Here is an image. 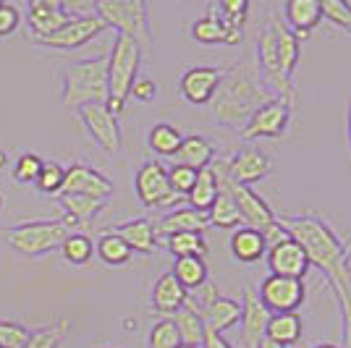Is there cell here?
<instances>
[{
  "label": "cell",
  "mask_w": 351,
  "mask_h": 348,
  "mask_svg": "<svg viewBox=\"0 0 351 348\" xmlns=\"http://www.w3.org/2000/svg\"><path fill=\"white\" fill-rule=\"evenodd\" d=\"M286 233L304 249L309 264L320 267L333 293H351V238H343L325 215L312 210L276 215Z\"/></svg>",
  "instance_id": "1"
},
{
  "label": "cell",
  "mask_w": 351,
  "mask_h": 348,
  "mask_svg": "<svg viewBox=\"0 0 351 348\" xmlns=\"http://www.w3.org/2000/svg\"><path fill=\"white\" fill-rule=\"evenodd\" d=\"M299 55H302V42L283 24L278 8L267 5L254 42V60L270 97H283L296 105L293 73L299 66Z\"/></svg>",
  "instance_id": "2"
},
{
  "label": "cell",
  "mask_w": 351,
  "mask_h": 348,
  "mask_svg": "<svg viewBox=\"0 0 351 348\" xmlns=\"http://www.w3.org/2000/svg\"><path fill=\"white\" fill-rule=\"evenodd\" d=\"M265 100H270V92L263 84V76H260L257 60H254V50H244L241 58L234 60L228 69H223V79H220V87L210 102V108L223 129L241 134L252 113Z\"/></svg>",
  "instance_id": "3"
},
{
  "label": "cell",
  "mask_w": 351,
  "mask_h": 348,
  "mask_svg": "<svg viewBox=\"0 0 351 348\" xmlns=\"http://www.w3.org/2000/svg\"><path fill=\"white\" fill-rule=\"evenodd\" d=\"M142 58H145V53H142L139 45L129 37H123V34H116L113 50L108 55V100H105V108L116 118L126 108L134 82L139 76Z\"/></svg>",
  "instance_id": "4"
},
{
  "label": "cell",
  "mask_w": 351,
  "mask_h": 348,
  "mask_svg": "<svg viewBox=\"0 0 351 348\" xmlns=\"http://www.w3.org/2000/svg\"><path fill=\"white\" fill-rule=\"evenodd\" d=\"M108 100V55L76 60L63 76V105L84 108V105H105Z\"/></svg>",
  "instance_id": "5"
},
{
  "label": "cell",
  "mask_w": 351,
  "mask_h": 348,
  "mask_svg": "<svg viewBox=\"0 0 351 348\" xmlns=\"http://www.w3.org/2000/svg\"><path fill=\"white\" fill-rule=\"evenodd\" d=\"M95 14L105 21L108 29H116L142 47V53L152 50V27H149V5L145 0H97Z\"/></svg>",
  "instance_id": "6"
},
{
  "label": "cell",
  "mask_w": 351,
  "mask_h": 348,
  "mask_svg": "<svg viewBox=\"0 0 351 348\" xmlns=\"http://www.w3.org/2000/svg\"><path fill=\"white\" fill-rule=\"evenodd\" d=\"M210 171L218 178V186L223 191H228V197L234 199L236 210L241 215V225H249V228H257V231H267L273 223H276V212L270 210V204L265 202L263 197L249 186H239L234 184L228 173H226V162H223V155H215V160L210 162Z\"/></svg>",
  "instance_id": "7"
},
{
  "label": "cell",
  "mask_w": 351,
  "mask_h": 348,
  "mask_svg": "<svg viewBox=\"0 0 351 348\" xmlns=\"http://www.w3.org/2000/svg\"><path fill=\"white\" fill-rule=\"evenodd\" d=\"M71 236L63 220H34L24 225H14L5 233L8 247L24 254V257H40L53 249H60V244Z\"/></svg>",
  "instance_id": "8"
},
{
  "label": "cell",
  "mask_w": 351,
  "mask_h": 348,
  "mask_svg": "<svg viewBox=\"0 0 351 348\" xmlns=\"http://www.w3.org/2000/svg\"><path fill=\"white\" fill-rule=\"evenodd\" d=\"M293 110L296 105L283 97H270L265 100L252 118L247 121V126L241 129L239 139L249 145V142H260V139H283L289 129H291L293 121Z\"/></svg>",
  "instance_id": "9"
},
{
  "label": "cell",
  "mask_w": 351,
  "mask_h": 348,
  "mask_svg": "<svg viewBox=\"0 0 351 348\" xmlns=\"http://www.w3.org/2000/svg\"><path fill=\"white\" fill-rule=\"evenodd\" d=\"M134 189L147 210H176L184 202L168 184V171L160 160H145L134 175Z\"/></svg>",
  "instance_id": "10"
},
{
  "label": "cell",
  "mask_w": 351,
  "mask_h": 348,
  "mask_svg": "<svg viewBox=\"0 0 351 348\" xmlns=\"http://www.w3.org/2000/svg\"><path fill=\"white\" fill-rule=\"evenodd\" d=\"M307 293L309 288L304 280L267 275L257 288V299L270 314H296L307 304Z\"/></svg>",
  "instance_id": "11"
},
{
  "label": "cell",
  "mask_w": 351,
  "mask_h": 348,
  "mask_svg": "<svg viewBox=\"0 0 351 348\" xmlns=\"http://www.w3.org/2000/svg\"><path fill=\"white\" fill-rule=\"evenodd\" d=\"M223 162H226V173L228 178L239 184V186H254L265 181L267 175L276 171V162L273 158L260 149V147H252V145H241L236 152L231 155H223Z\"/></svg>",
  "instance_id": "12"
},
{
  "label": "cell",
  "mask_w": 351,
  "mask_h": 348,
  "mask_svg": "<svg viewBox=\"0 0 351 348\" xmlns=\"http://www.w3.org/2000/svg\"><path fill=\"white\" fill-rule=\"evenodd\" d=\"M103 32H108V27L97 14L71 16L58 32H53L47 37H37L32 42L43 45V47H53V50H76V47H84L92 40H97Z\"/></svg>",
  "instance_id": "13"
},
{
  "label": "cell",
  "mask_w": 351,
  "mask_h": 348,
  "mask_svg": "<svg viewBox=\"0 0 351 348\" xmlns=\"http://www.w3.org/2000/svg\"><path fill=\"white\" fill-rule=\"evenodd\" d=\"M79 116L84 121L89 136L103 147L108 155H118L121 152V145H123L121 123H118V118L105 105H84V108H79Z\"/></svg>",
  "instance_id": "14"
},
{
  "label": "cell",
  "mask_w": 351,
  "mask_h": 348,
  "mask_svg": "<svg viewBox=\"0 0 351 348\" xmlns=\"http://www.w3.org/2000/svg\"><path fill=\"white\" fill-rule=\"evenodd\" d=\"M223 79V69L218 66H191L178 79V92L189 105H210Z\"/></svg>",
  "instance_id": "15"
},
{
  "label": "cell",
  "mask_w": 351,
  "mask_h": 348,
  "mask_svg": "<svg viewBox=\"0 0 351 348\" xmlns=\"http://www.w3.org/2000/svg\"><path fill=\"white\" fill-rule=\"evenodd\" d=\"M265 262H267L270 275L293 277V280H304L309 275V267H312L304 249L299 247L291 236L278 241V244H273V247H267Z\"/></svg>",
  "instance_id": "16"
},
{
  "label": "cell",
  "mask_w": 351,
  "mask_h": 348,
  "mask_svg": "<svg viewBox=\"0 0 351 348\" xmlns=\"http://www.w3.org/2000/svg\"><path fill=\"white\" fill-rule=\"evenodd\" d=\"M189 37L194 42L205 45V47H215V45L239 47V45H244V40H247V29H236V27L223 24V18L210 8V14L199 16V18L191 21Z\"/></svg>",
  "instance_id": "17"
},
{
  "label": "cell",
  "mask_w": 351,
  "mask_h": 348,
  "mask_svg": "<svg viewBox=\"0 0 351 348\" xmlns=\"http://www.w3.org/2000/svg\"><path fill=\"white\" fill-rule=\"evenodd\" d=\"M60 194H87V197L108 202V197L113 194V181L105 178L103 173H97L95 168L84 165V162H73L66 168Z\"/></svg>",
  "instance_id": "18"
},
{
  "label": "cell",
  "mask_w": 351,
  "mask_h": 348,
  "mask_svg": "<svg viewBox=\"0 0 351 348\" xmlns=\"http://www.w3.org/2000/svg\"><path fill=\"white\" fill-rule=\"evenodd\" d=\"M280 18L293 32V37L302 42L322 24V3H317V0H289L280 5Z\"/></svg>",
  "instance_id": "19"
},
{
  "label": "cell",
  "mask_w": 351,
  "mask_h": 348,
  "mask_svg": "<svg viewBox=\"0 0 351 348\" xmlns=\"http://www.w3.org/2000/svg\"><path fill=\"white\" fill-rule=\"evenodd\" d=\"M71 16L66 14L60 0H29L27 3V24H29V40L47 37L58 32Z\"/></svg>",
  "instance_id": "20"
},
{
  "label": "cell",
  "mask_w": 351,
  "mask_h": 348,
  "mask_svg": "<svg viewBox=\"0 0 351 348\" xmlns=\"http://www.w3.org/2000/svg\"><path fill=\"white\" fill-rule=\"evenodd\" d=\"M241 346L244 348H254L260 343V338L265 335V327H267V319H270V312L260 304L257 299V290L244 286L241 290Z\"/></svg>",
  "instance_id": "21"
},
{
  "label": "cell",
  "mask_w": 351,
  "mask_h": 348,
  "mask_svg": "<svg viewBox=\"0 0 351 348\" xmlns=\"http://www.w3.org/2000/svg\"><path fill=\"white\" fill-rule=\"evenodd\" d=\"M199 317L205 322V330H210V333H228L241 322V301L218 293L205 309H199Z\"/></svg>",
  "instance_id": "22"
},
{
  "label": "cell",
  "mask_w": 351,
  "mask_h": 348,
  "mask_svg": "<svg viewBox=\"0 0 351 348\" xmlns=\"http://www.w3.org/2000/svg\"><path fill=\"white\" fill-rule=\"evenodd\" d=\"M228 254L231 260L239 262V264H257L260 260H265L267 254V241H265L263 231L257 228H249V225H241L231 233L228 238Z\"/></svg>",
  "instance_id": "23"
},
{
  "label": "cell",
  "mask_w": 351,
  "mask_h": 348,
  "mask_svg": "<svg viewBox=\"0 0 351 348\" xmlns=\"http://www.w3.org/2000/svg\"><path fill=\"white\" fill-rule=\"evenodd\" d=\"M207 228H210L207 212L191 210L189 204H186V207H176V210H171L168 215H162V218L155 223L158 236H173V233H205Z\"/></svg>",
  "instance_id": "24"
},
{
  "label": "cell",
  "mask_w": 351,
  "mask_h": 348,
  "mask_svg": "<svg viewBox=\"0 0 351 348\" xmlns=\"http://www.w3.org/2000/svg\"><path fill=\"white\" fill-rule=\"evenodd\" d=\"M60 207L66 210L63 215V223L66 228L73 231V228H84L87 231L92 225V220L97 218V212L105 207L103 199H95V197H87V194H60Z\"/></svg>",
  "instance_id": "25"
},
{
  "label": "cell",
  "mask_w": 351,
  "mask_h": 348,
  "mask_svg": "<svg viewBox=\"0 0 351 348\" xmlns=\"http://www.w3.org/2000/svg\"><path fill=\"white\" fill-rule=\"evenodd\" d=\"M113 233H118L126 247L136 251V254H155L158 251V231H155V223L147 218H134L126 220L113 228Z\"/></svg>",
  "instance_id": "26"
},
{
  "label": "cell",
  "mask_w": 351,
  "mask_h": 348,
  "mask_svg": "<svg viewBox=\"0 0 351 348\" xmlns=\"http://www.w3.org/2000/svg\"><path fill=\"white\" fill-rule=\"evenodd\" d=\"M186 299H189V293L181 288V283H178L171 273H162V275L155 280L152 296H149L152 309H155L158 314H162V317H173L176 312L186 304Z\"/></svg>",
  "instance_id": "27"
},
{
  "label": "cell",
  "mask_w": 351,
  "mask_h": 348,
  "mask_svg": "<svg viewBox=\"0 0 351 348\" xmlns=\"http://www.w3.org/2000/svg\"><path fill=\"white\" fill-rule=\"evenodd\" d=\"M213 160H215V147L210 145V139H205L202 134H191V136H184L173 162L186 165L191 171H205V168H210Z\"/></svg>",
  "instance_id": "28"
},
{
  "label": "cell",
  "mask_w": 351,
  "mask_h": 348,
  "mask_svg": "<svg viewBox=\"0 0 351 348\" xmlns=\"http://www.w3.org/2000/svg\"><path fill=\"white\" fill-rule=\"evenodd\" d=\"M265 335L273 338L280 346L291 348L302 343V338H304V319L302 314H270Z\"/></svg>",
  "instance_id": "29"
},
{
  "label": "cell",
  "mask_w": 351,
  "mask_h": 348,
  "mask_svg": "<svg viewBox=\"0 0 351 348\" xmlns=\"http://www.w3.org/2000/svg\"><path fill=\"white\" fill-rule=\"evenodd\" d=\"M171 319H173L176 330H178V335H181V343L194 346V348H202V343H205V322H202V317H199L197 306L189 304V299H186V304L181 306Z\"/></svg>",
  "instance_id": "30"
},
{
  "label": "cell",
  "mask_w": 351,
  "mask_h": 348,
  "mask_svg": "<svg viewBox=\"0 0 351 348\" xmlns=\"http://www.w3.org/2000/svg\"><path fill=\"white\" fill-rule=\"evenodd\" d=\"M181 142H184V134L178 131V126L168 123V121H158L152 129L147 131V147H149L158 158L173 160Z\"/></svg>",
  "instance_id": "31"
},
{
  "label": "cell",
  "mask_w": 351,
  "mask_h": 348,
  "mask_svg": "<svg viewBox=\"0 0 351 348\" xmlns=\"http://www.w3.org/2000/svg\"><path fill=\"white\" fill-rule=\"evenodd\" d=\"M171 275L181 283V288L186 290V293H194V290L202 288L210 280V273H207V264L202 257H178L173 262Z\"/></svg>",
  "instance_id": "32"
},
{
  "label": "cell",
  "mask_w": 351,
  "mask_h": 348,
  "mask_svg": "<svg viewBox=\"0 0 351 348\" xmlns=\"http://www.w3.org/2000/svg\"><path fill=\"white\" fill-rule=\"evenodd\" d=\"M218 194H220L218 178H215V173H213L210 168H205V171L197 173V184H194V189L189 191L186 202H189L191 210L210 212L213 204H215V199H218Z\"/></svg>",
  "instance_id": "33"
},
{
  "label": "cell",
  "mask_w": 351,
  "mask_h": 348,
  "mask_svg": "<svg viewBox=\"0 0 351 348\" xmlns=\"http://www.w3.org/2000/svg\"><path fill=\"white\" fill-rule=\"evenodd\" d=\"M95 254H97L105 264H113V267L126 264V262L134 257V251L126 247V241L113 231L103 233V236L97 238V244H95Z\"/></svg>",
  "instance_id": "34"
},
{
  "label": "cell",
  "mask_w": 351,
  "mask_h": 348,
  "mask_svg": "<svg viewBox=\"0 0 351 348\" xmlns=\"http://www.w3.org/2000/svg\"><path fill=\"white\" fill-rule=\"evenodd\" d=\"M165 247L173 254V260L178 257H202L207 254V241L205 233H173L165 236Z\"/></svg>",
  "instance_id": "35"
},
{
  "label": "cell",
  "mask_w": 351,
  "mask_h": 348,
  "mask_svg": "<svg viewBox=\"0 0 351 348\" xmlns=\"http://www.w3.org/2000/svg\"><path fill=\"white\" fill-rule=\"evenodd\" d=\"M207 218H210V225H215L220 231H236V228H241V215H239V210H236L234 199L228 197V191L220 189L218 199L213 204V210L207 212Z\"/></svg>",
  "instance_id": "36"
},
{
  "label": "cell",
  "mask_w": 351,
  "mask_h": 348,
  "mask_svg": "<svg viewBox=\"0 0 351 348\" xmlns=\"http://www.w3.org/2000/svg\"><path fill=\"white\" fill-rule=\"evenodd\" d=\"M69 327H71V319L69 317L53 319L50 325H45L40 330L29 333V340L21 348H58V343L66 338V333H69Z\"/></svg>",
  "instance_id": "37"
},
{
  "label": "cell",
  "mask_w": 351,
  "mask_h": 348,
  "mask_svg": "<svg viewBox=\"0 0 351 348\" xmlns=\"http://www.w3.org/2000/svg\"><path fill=\"white\" fill-rule=\"evenodd\" d=\"M60 251L63 257L71 262V264H87L95 254V244L87 233H71L63 244H60Z\"/></svg>",
  "instance_id": "38"
},
{
  "label": "cell",
  "mask_w": 351,
  "mask_h": 348,
  "mask_svg": "<svg viewBox=\"0 0 351 348\" xmlns=\"http://www.w3.org/2000/svg\"><path fill=\"white\" fill-rule=\"evenodd\" d=\"M181 346V335L176 330L173 319L171 317H162L158 319L149 333H147V348H176Z\"/></svg>",
  "instance_id": "39"
},
{
  "label": "cell",
  "mask_w": 351,
  "mask_h": 348,
  "mask_svg": "<svg viewBox=\"0 0 351 348\" xmlns=\"http://www.w3.org/2000/svg\"><path fill=\"white\" fill-rule=\"evenodd\" d=\"M210 8L223 18V24L236 27V29H247V21H249L247 0H226V3H215V5H210Z\"/></svg>",
  "instance_id": "40"
},
{
  "label": "cell",
  "mask_w": 351,
  "mask_h": 348,
  "mask_svg": "<svg viewBox=\"0 0 351 348\" xmlns=\"http://www.w3.org/2000/svg\"><path fill=\"white\" fill-rule=\"evenodd\" d=\"M168 171V184H171V189L173 194H178L181 199H186L189 197V191L194 189V184H197V173L199 171H191L186 165H171V168H165Z\"/></svg>",
  "instance_id": "41"
},
{
  "label": "cell",
  "mask_w": 351,
  "mask_h": 348,
  "mask_svg": "<svg viewBox=\"0 0 351 348\" xmlns=\"http://www.w3.org/2000/svg\"><path fill=\"white\" fill-rule=\"evenodd\" d=\"M322 21L336 27L343 34H351V14L341 5V0H325L322 3Z\"/></svg>",
  "instance_id": "42"
},
{
  "label": "cell",
  "mask_w": 351,
  "mask_h": 348,
  "mask_svg": "<svg viewBox=\"0 0 351 348\" xmlns=\"http://www.w3.org/2000/svg\"><path fill=\"white\" fill-rule=\"evenodd\" d=\"M63 175H66L63 165H58V162H45L43 171H40V178H37V189L43 191V194H60Z\"/></svg>",
  "instance_id": "43"
},
{
  "label": "cell",
  "mask_w": 351,
  "mask_h": 348,
  "mask_svg": "<svg viewBox=\"0 0 351 348\" xmlns=\"http://www.w3.org/2000/svg\"><path fill=\"white\" fill-rule=\"evenodd\" d=\"M43 160L37 158V155H21V158L16 160V168H14V178L19 184H32V181H37L40 178V171H43Z\"/></svg>",
  "instance_id": "44"
},
{
  "label": "cell",
  "mask_w": 351,
  "mask_h": 348,
  "mask_svg": "<svg viewBox=\"0 0 351 348\" xmlns=\"http://www.w3.org/2000/svg\"><path fill=\"white\" fill-rule=\"evenodd\" d=\"M29 340V330L8 322V319H0V348H21Z\"/></svg>",
  "instance_id": "45"
},
{
  "label": "cell",
  "mask_w": 351,
  "mask_h": 348,
  "mask_svg": "<svg viewBox=\"0 0 351 348\" xmlns=\"http://www.w3.org/2000/svg\"><path fill=\"white\" fill-rule=\"evenodd\" d=\"M19 21H21V11L14 3H0V37L14 34L19 29Z\"/></svg>",
  "instance_id": "46"
},
{
  "label": "cell",
  "mask_w": 351,
  "mask_h": 348,
  "mask_svg": "<svg viewBox=\"0 0 351 348\" xmlns=\"http://www.w3.org/2000/svg\"><path fill=\"white\" fill-rule=\"evenodd\" d=\"M129 97H134V100H139V102H152L158 97V84H155V79H149V76H136Z\"/></svg>",
  "instance_id": "47"
},
{
  "label": "cell",
  "mask_w": 351,
  "mask_h": 348,
  "mask_svg": "<svg viewBox=\"0 0 351 348\" xmlns=\"http://www.w3.org/2000/svg\"><path fill=\"white\" fill-rule=\"evenodd\" d=\"M343 322V348H351V293H333Z\"/></svg>",
  "instance_id": "48"
},
{
  "label": "cell",
  "mask_w": 351,
  "mask_h": 348,
  "mask_svg": "<svg viewBox=\"0 0 351 348\" xmlns=\"http://www.w3.org/2000/svg\"><path fill=\"white\" fill-rule=\"evenodd\" d=\"M202 348H234V346L226 340V335H218V333H210V330H205V343H202Z\"/></svg>",
  "instance_id": "49"
},
{
  "label": "cell",
  "mask_w": 351,
  "mask_h": 348,
  "mask_svg": "<svg viewBox=\"0 0 351 348\" xmlns=\"http://www.w3.org/2000/svg\"><path fill=\"white\" fill-rule=\"evenodd\" d=\"M346 147H349V158H351V95H349V105H346Z\"/></svg>",
  "instance_id": "50"
},
{
  "label": "cell",
  "mask_w": 351,
  "mask_h": 348,
  "mask_svg": "<svg viewBox=\"0 0 351 348\" xmlns=\"http://www.w3.org/2000/svg\"><path fill=\"white\" fill-rule=\"evenodd\" d=\"M254 348H286V346H280V343H276L273 338H267V335H263V338H260V343H257Z\"/></svg>",
  "instance_id": "51"
},
{
  "label": "cell",
  "mask_w": 351,
  "mask_h": 348,
  "mask_svg": "<svg viewBox=\"0 0 351 348\" xmlns=\"http://www.w3.org/2000/svg\"><path fill=\"white\" fill-rule=\"evenodd\" d=\"M312 348H341V346H336V343H317V346H312Z\"/></svg>",
  "instance_id": "52"
},
{
  "label": "cell",
  "mask_w": 351,
  "mask_h": 348,
  "mask_svg": "<svg viewBox=\"0 0 351 348\" xmlns=\"http://www.w3.org/2000/svg\"><path fill=\"white\" fill-rule=\"evenodd\" d=\"M5 162H8V158H5V152L0 149V168H5Z\"/></svg>",
  "instance_id": "53"
},
{
  "label": "cell",
  "mask_w": 351,
  "mask_h": 348,
  "mask_svg": "<svg viewBox=\"0 0 351 348\" xmlns=\"http://www.w3.org/2000/svg\"><path fill=\"white\" fill-rule=\"evenodd\" d=\"M341 5H343V8H346V11L351 14V0H341Z\"/></svg>",
  "instance_id": "54"
},
{
  "label": "cell",
  "mask_w": 351,
  "mask_h": 348,
  "mask_svg": "<svg viewBox=\"0 0 351 348\" xmlns=\"http://www.w3.org/2000/svg\"><path fill=\"white\" fill-rule=\"evenodd\" d=\"M176 348H194V346H186V343H181V346H176Z\"/></svg>",
  "instance_id": "55"
},
{
  "label": "cell",
  "mask_w": 351,
  "mask_h": 348,
  "mask_svg": "<svg viewBox=\"0 0 351 348\" xmlns=\"http://www.w3.org/2000/svg\"><path fill=\"white\" fill-rule=\"evenodd\" d=\"M0 207H3V197H0Z\"/></svg>",
  "instance_id": "56"
},
{
  "label": "cell",
  "mask_w": 351,
  "mask_h": 348,
  "mask_svg": "<svg viewBox=\"0 0 351 348\" xmlns=\"http://www.w3.org/2000/svg\"><path fill=\"white\" fill-rule=\"evenodd\" d=\"M105 348H118V346H105Z\"/></svg>",
  "instance_id": "57"
},
{
  "label": "cell",
  "mask_w": 351,
  "mask_h": 348,
  "mask_svg": "<svg viewBox=\"0 0 351 348\" xmlns=\"http://www.w3.org/2000/svg\"><path fill=\"white\" fill-rule=\"evenodd\" d=\"M0 3H3V0H0Z\"/></svg>",
  "instance_id": "58"
}]
</instances>
